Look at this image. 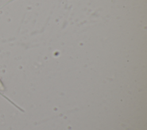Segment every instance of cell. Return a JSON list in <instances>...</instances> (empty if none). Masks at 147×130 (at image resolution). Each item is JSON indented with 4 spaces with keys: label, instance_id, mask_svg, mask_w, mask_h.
<instances>
[{
    "label": "cell",
    "instance_id": "1",
    "mask_svg": "<svg viewBox=\"0 0 147 130\" xmlns=\"http://www.w3.org/2000/svg\"><path fill=\"white\" fill-rule=\"evenodd\" d=\"M0 90L1 91H4L5 90V86L2 82L0 80Z\"/></svg>",
    "mask_w": 147,
    "mask_h": 130
}]
</instances>
